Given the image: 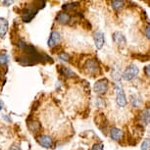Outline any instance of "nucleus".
<instances>
[{
	"mask_svg": "<svg viewBox=\"0 0 150 150\" xmlns=\"http://www.w3.org/2000/svg\"><path fill=\"white\" fill-rule=\"evenodd\" d=\"M138 72H139V70H138L137 65L132 64L125 70V72L123 73V76H122V77H123L125 81H129L134 80V79L138 75Z\"/></svg>",
	"mask_w": 150,
	"mask_h": 150,
	"instance_id": "4",
	"label": "nucleus"
},
{
	"mask_svg": "<svg viewBox=\"0 0 150 150\" xmlns=\"http://www.w3.org/2000/svg\"><path fill=\"white\" fill-rule=\"evenodd\" d=\"M83 27L84 28V30H91V25H90V23L87 22V21H83Z\"/></svg>",
	"mask_w": 150,
	"mask_h": 150,
	"instance_id": "25",
	"label": "nucleus"
},
{
	"mask_svg": "<svg viewBox=\"0 0 150 150\" xmlns=\"http://www.w3.org/2000/svg\"><path fill=\"white\" fill-rule=\"evenodd\" d=\"M8 61H9V57L6 53H0V66H6Z\"/></svg>",
	"mask_w": 150,
	"mask_h": 150,
	"instance_id": "18",
	"label": "nucleus"
},
{
	"mask_svg": "<svg viewBox=\"0 0 150 150\" xmlns=\"http://www.w3.org/2000/svg\"><path fill=\"white\" fill-rule=\"evenodd\" d=\"M144 71H145V74H146V77H149V66H146L145 68H144Z\"/></svg>",
	"mask_w": 150,
	"mask_h": 150,
	"instance_id": "30",
	"label": "nucleus"
},
{
	"mask_svg": "<svg viewBox=\"0 0 150 150\" xmlns=\"http://www.w3.org/2000/svg\"><path fill=\"white\" fill-rule=\"evenodd\" d=\"M45 2L44 1H35L30 2V5L25 7L22 11V20L24 23H30L35 18V15L41 8H44Z\"/></svg>",
	"mask_w": 150,
	"mask_h": 150,
	"instance_id": "2",
	"label": "nucleus"
},
{
	"mask_svg": "<svg viewBox=\"0 0 150 150\" xmlns=\"http://www.w3.org/2000/svg\"><path fill=\"white\" fill-rule=\"evenodd\" d=\"M9 150H22L21 149V147H20L18 144H16V143H14L12 146L10 147V149Z\"/></svg>",
	"mask_w": 150,
	"mask_h": 150,
	"instance_id": "27",
	"label": "nucleus"
},
{
	"mask_svg": "<svg viewBox=\"0 0 150 150\" xmlns=\"http://www.w3.org/2000/svg\"><path fill=\"white\" fill-rule=\"evenodd\" d=\"M59 41H60V33H59L58 32L53 30V32L51 33V35H50L49 39H48V46L52 47V48L57 46Z\"/></svg>",
	"mask_w": 150,
	"mask_h": 150,
	"instance_id": "10",
	"label": "nucleus"
},
{
	"mask_svg": "<svg viewBox=\"0 0 150 150\" xmlns=\"http://www.w3.org/2000/svg\"><path fill=\"white\" fill-rule=\"evenodd\" d=\"M83 69L90 75H99L101 73V68L96 59H88L83 65Z\"/></svg>",
	"mask_w": 150,
	"mask_h": 150,
	"instance_id": "3",
	"label": "nucleus"
},
{
	"mask_svg": "<svg viewBox=\"0 0 150 150\" xmlns=\"http://www.w3.org/2000/svg\"><path fill=\"white\" fill-rule=\"evenodd\" d=\"M141 150H150V140L149 138H145L141 144Z\"/></svg>",
	"mask_w": 150,
	"mask_h": 150,
	"instance_id": "21",
	"label": "nucleus"
},
{
	"mask_svg": "<svg viewBox=\"0 0 150 150\" xmlns=\"http://www.w3.org/2000/svg\"><path fill=\"white\" fill-rule=\"evenodd\" d=\"M57 21L59 24L62 25L69 24V22L71 21V16L67 12H60L57 15Z\"/></svg>",
	"mask_w": 150,
	"mask_h": 150,
	"instance_id": "13",
	"label": "nucleus"
},
{
	"mask_svg": "<svg viewBox=\"0 0 150 150\" xmlns=\"http://www.w3.org/2000/svg\"><path fill=\"white\" fill-rule=\"evenodd\" d=\"M38 105H39V102L38 101H35V103H33V110H36L38 109Z\"/></svg>",
	"mask_w": 150,
	"mask_h": 150,
	"instance_id": "29",
	"label": "nucleus"
},
{
	"mask_svg": "<svg viewBox=\"0 0 150 150\" xmlns=\"http://www.w3.org/2000/svg\"><path fill=\"white\" fill-rule=\"evenodd\" d=\"M115 90H116V101H117V104L120 107H125L127 105V103H128V101H127L124 89L121 86H116Z\"/></svg>",
	"mask_w": 150,
	"mask_h": 150,
	"instance_id": "6",
	"label": "nucleus"
},
{
	"mask_svg": "<svg viewBox=\"0 0 150 150\" xmlns=\"http://www.w3.org/2000/svg\"><path fill=\"white\" fill-rule=\"evenodd\" d=\"M57 69L59 71V73H60V75L63 76V77H65V78H67V79L77 77V76H76V74L74 73L71 69H69V68H66L64 66H58Z\"/></svg>",
	"mask_w": 150,
	"mask_h": 150,
	"instance_id": "12",
	"label": "nucleus"
},
{
	"mask_svg": "<svg viewBox=\"0 0 150 150\" xmlns=\"http://www.w3.org/2000/svg\"><path fill=\"white\" fill-rule=\"evenodd\" d=\"M7 73V67L6 66H1L0 68V80H3L5 79V75H6Z\"/></svg>",
	"mask_w": 150,
	"mask_h": 150,
	"instance_id": "23",
	"label": "nucleus"
},
{
	"mask_svg": "<svg viewBox=\"0 0 150 150\" xmlns=\"http://www.w3.org/2000/svg\"><path fill=\"white\" fill-rule=\"evenodd\" d=\"M27 124H28V128H29L30 132H33V134H36V132H39V131L41 129V125L38 120H35L32 117L28 118L27 120Z\"/></svg>",
	"mask_w": 150,
	"mask_h": 150,
	"instance_id": "7",
	"label": "nucleus"
},
{
	"mask_svg": "<svg viewBox=\"0 0 150 150\" xmlns=\"http://www.w3.org/2000/svg\"><path fill=\"white\" fill-rule=\"evenodd\" d=\"M124 137V132L118 128H113L110 129V137L115 141H120Z\"/></svg>",
	"mask_w": 150,
	"mask_h": 150,
	"instance_id": "11",
	"label": "nucleus"
},
{
	"mask_svg": "<svg viewBox=\"0 0 150 150\" xmlns=\"http://www.w3.org/2000/svg\"><path fill=\"white\" fill-rule=\"evenodd\" d=\"M2 108H3V103H2L1 101H0V111H1Z\"/></svg>",
	"mask_w": 150,
	"mask_h": 150,
	"instance_id": "31",
	"label": "nucleus"
},
{
	"mask_svg": "<svg viewBox=\"0 0 150 150\" xmlns=\"http://www.w3.org/2000/svg\"><path fill=\"white\" fill-rule=\"evenodd\" d=\"M150 114H149V108H146L145 110H143L142 112H141V114L139 116L140 118V121L142 122L143 125H145V126H147V125L149 124V119H150Z\"/></svg>",
	"mask_w": 150,
	"mask_h": 150,
	"instance_id": "16",
	"label": "nucleus"
},
{
	"mask_svg": "<svg viewBox=\"0 0 150 150\" xmlns=\"http://www.w3.org/2000/svg\"><path fill=\"white\" fill-rule=\"evenodd\" d=\"M111 4H112L113 9H114L115 11H119L124 7L125 1H117V0H115V1H112Z\"/></svg>",
	"mask_w": 150,
	"mask_h": 150,
	"instance_id": "17",
	"label": "nucleus"
},
{
	"mask_svg": "<svg viewBox=\"0 0 150 150\" xmlns=\"http://www.w3.org/2000/svg\"><path fill=\"white\" fill-rule=\"evenodd\" d=\"M77 5H80V3H67L63 5V9L65 11H72L75 9L76 7H78Z\"/></svg>",
	"mask_w": 150,
	"mask_h": 150,
	"instance_id": "20",
	"label": "nucleus"
},
{
	"mask_svg": "<svg viewBox=\"0 0 150 150\" xmlns=\"http://www.w3.org/2000/svg\"><path fill=\"white\" fill-rule=\"evenodd\" d=\"M103 149H104V145L102 142L93 144V146L91 147V150H103Z\"/></svg>",
	"mask_w": 150,
	"mask_h": 150,
	"instance_id": "24",
	"label": "nucleus"
},
{
	"mask_svg": "<svg viewBox=\"0 0 150 150\" xmlns=\"http://www.w3.org/2000/svg\"><path fill=\"white\" fill-rule=\"evenodd\" d=\"M132 57L137 58V60H139L140 62H146L149 60V56L143 55V54H132Z\"/></svg>",
	"mask_w": 150,
	"mask_h": 150,
	"instance_id": "19",
	"label": "nucleus"
},
{
	"mask_svg": "<svg viewBox=\"0 0 150 150\" xmlns=\"http://www.w3.org/2000/svg\"><path fill=\"white\" fill-rule=\"evenodd\" d=\"M22 54L19 57H16V61L21 65L25 66H32L38 63H53V59L49 57L45 53H39L35 47L33 45L26 43L24 40H20L17 43Z\"/></svg>",
	"mask_w": 150,
	"mask_h": 150,
	"instance_id": "1",
	"label": "nucleus"
},
{
	"mask_svg": "<svg viewBox=\"0 0 150 150\" xmlns=\"http://www.w3.org/2000/svg\"><path fill=\"white\" fill-rule=\"evenodd\" d=\"M93 39H94V43H95V47L96 49H101L104 45V42H105V38H104V33L100 30H97L96 33H94L93 35Z\"/></svg>",
	"mask_w": 150,
	"mask_h": 150,
	"instance_id": "8",
	"label": "nucleus"
},
{
	"mask_svg": "<svg viewBox=\"0 0 150 150\" xmlns=\"http://www.w3.org/2000/svg\"><path fill=\"white\" fill-rule=\"evenodd\" d=\"M113 39L118 45H125L126 44V38L122 33L120 32H116L113 33Z\"/></svg>",
	"mask_w": 150,
	"mask_h": 150,
	"instance_id": "14",
	"label": "nucleus"
},
{
	"mask_svg": "<svg viewBox=\"0 0 150 150\" xmlns=\"http://www.w3.org/2000/svg\"><path fill=\"white\" fill-rule=\"evenodd\" d=\"M38 142L40 144L42 147H44V148H50L53 144V139L49 135L44 134V135H40L39 137H38Z\"/></svg>",
	"mask_w": 150,
	"mask_h": 150,
	"instance_id": "9",
	"label": "nucleus"
},
{
	"mask_svg": "<svg viewBox=\"0 0 150 150\" xmlns=\"http://www.w3.org/2000/svg\"><path fill=\"white\" fill-rule=\"evenodd\" d=\"M149 33H150V28H149V25H147V27H146V29H145V35H146V38H148V39L150 38Z\"/></svg>",
	"mask_w": 150,
	"mask_h": 150,
	"instance_id": "28",
	"label": "nucleus"
},
{
	"mask_svg": "<svg viewBox=\"0 0 150 150\" xmlns=\"http://www.w3.org/2000/svg\"><path fill=\"white\" fill-rule=\"evenodd\" d=\"M59 58H60L61 60L67 61V62L71 60V56L68 54V53H66V52H61L60 54H59Z\"/></svg>",
	"mask_w": 150,
	"mask_h": 150,
	"instance_id": "22",
	"label": "nucleus"
},
{
	"mask_svg": "<svg viewBox=\"0 0 150 150\" xmlns=\"http://www.w3.org/2000/svg\"><path fill=\"white\" fill-rule=\"evenodd\" d=\"M108 86H109V83H108V80L107 79H101V80H98L96 83H94L93 86V90L97 93V94H105L108 90Z\"/></svg>",
	"mask_w": 150,
	"mask_h": 150,
	"instance_id": "5",
	"label": "nucleus"
},
{
	"mask_svg": "<svg viewBox=\"0 0 150 150\" xmlns=\"http://www.w3.org/2000/svg\"><path fill=\"white\" fill-rule=\"evenodd\" d=\"M52 52L53 53H59L60 54L61 52H63V47H61V46H59V48H58V46H55V47H53L52 48Z\"/></svg>",
	"mask_w": 150,
	"mask_h": 150,
	"instance_id": "26",
	"label": "nucleus"
},
{
	"mask_svg": "<svg viewBox=\"0 0 150 150\" xmlns=\"http://www.w3.org/2000/svg\"><path fill=\"white\" fill-rule=\"evenodd\" d=\"M8 30V21L4 18H0V38L7 33Z\"/></svg>",
	"mask_w": 150,
	"mask_h": 150,
	"instance_id": "15",
	"label": "nucleus"
}]
</instances>
